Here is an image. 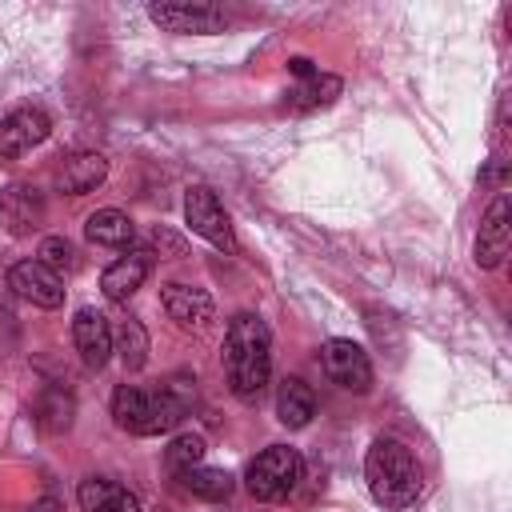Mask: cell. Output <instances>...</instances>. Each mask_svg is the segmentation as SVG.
Returning a JSON list of instances; mask_svg holds the SVG:
<instances>
[{"label": "cell", "instance_id": "7c38bea8", "mask_svg": "<svg viewBox=\"0 0 512 512\" xmlns=\"http://www.w3.org/2000/svg\"><path fill=\"white\" fill-rule=\"evenodd\" d=\"M148 16L164 32H220L224 28V8L216 4H188V0H160L148 8Z\"/></svg>", "mask_w": 512, "mask_h": 512}, {"label": "cell", "instance_id": "83f0119b", "mask_svg": "<svg viewBox=\"0 0 512 512\" xmlns=\"http://www.w3.org/2000/svg\"><path fill=\"white\" fill-rule=\"evenodd\" d=\"M160 512H172V508H160Z\"/></svg>", "mask_w": 512, "mask_h": 512}, {"label": "cell", "instance_id": "ba28073f", "mask_svg": "<svg viewBox=\"0 0 512 512\" xmlns=\"http://www.w3.org/2000/svg\"><path fill=\"white\" fill-rule=\"evenodd\" d=\"M508 244H512V200L508 192H500L484 220H480V236H476V264L480 268H500L504 256H508Z\"/></svg>", "mask_w": 512, "mask_h": 512}, {"label": "cell", "instance_id": "484cf974", "mask_svg": "<svg viewBox=\"0 0 512 512\" xmlns=\"http://www.w3.org/2000/svg\"><path fill=\"white\" fill-rule=\"evenodd\" d=\"M480 184H504V160H492V168L480 172Z\"/></svg>", "mask_w": 512, "mask_h": 512}, {"label": "cell", "instance_id": "2e32d148", "mask_svg": "<svg viewBox=\"0 0 512 512\" xmlns=\"http://www.w3.org/2000/svg\"><path fill=\"white\" fill-rule=\"evenodd\" d=\"M276 416L284 428H304L316 416V396L300 376H284L276 388Z\"/></svg>", "mask_w": 512, "mask_h": 512}, {"label": "cell", "instance_id": "6da1fadb", "mask_svg": "<svg viewBox=\"0 0 512 512\" xmlns=\"http://www.w3.org/2000/svg\"><path fill=\"white\" fill-rule=\"evenodd\" d=\"M196 400V380L192 376H172L160 392H144L136 384H120L112 392V420L116 428L132 436H160L172 432Z\"/></svg>", "mask_w": 512, "mask_h": 512}, {"label": "cell", "instance_id": "4fadbf2b", "mask_svg": "<svg viewBox=\"0 0 512 512\" xmlns=\"http://www.w3.org/2000/svg\"><path fill=\"white\" fill-rule=\"evenodd\" d=\"M72 344L88 368H104L112 356V324L96 308H80L72 320Z\"/></svg>", "mask_w": 512, "mask_h": 512}, {"label": "cell", "instance_id": "9a60e30c", "mask_svg": "<svg viewBox=\"0 0 512 512\" xmlns=\"http://www.w3.org/2000/svg\"><path fill=\"white\" fill-rule=\"evenodd\" d=\"M76 496H80V508H84V512H140V500H136L124 484L104 480V476L80 480Z\"/></svg>", "mask_w": 512, "mask_h": 512}, {"label": "cell", "instance_id": "5b68a950", "mask_svg": "<svg viewBox=\"0 0 512 512\" xmlns=\"http://www.w3.org/2000/svg\"><path fill=\"white\" fill-rule=\"evenodd\" d=\"M184 220H188V228H192L196 236H204L212 248L236 252L232 220H228V212L220 208V200H216V192H212L208 184H192V188L184 192Z\"/></svg>", "mask_w": 512, "mask_h": 512}, {"label": "cell", "instance_id": "e0dca14e", "mask_svg": "<svg viewBox=\"0 0 512 512\" xmlns=\"http://www.w3.org/2000/svg\"><path fill=\"white\" fill-rule=\"evenodd\" d=\"M340 76H328V72H316L308 80H300L296 88L284 92V108L288 112H316V108H328L336 96H340Z\"/></svg>", "mask_w": 512, "mask_h": 512}, {"label": "cell", "instance_id": "cb8c5ba5", "mask_svg": "<svg viewBox=\"0 0 512 512\" xmlns=\"http://www.w3.org/2000/svg\"><path fill=\"white\" fill-rule=\"evenodd\" d=\"M40 264H48L56 276H64V272H76L80 268V252L64 236H44L40 240Z\"/></svg>", "mask_w": 512, "mask_h": 512}, {"label": "cell", "instance_id": "d6986e66", "mask_svg": "<svg viewBox=\"0 0 512 512\" xmlns=\"http://www.w3.org/2000/svg\"><path fill=\"white\" fill-rule=\"evenodd\" d=\"M104 176H108V160H104L100 152H76V156H68L64 168H60V188H64L68 196H84V192H92Z\"/></svg>", "mask_w": 512, "mask_h": 512}, {"label": "cell", "instance_id": "ac0fdd59", "mask_svg": "<svg viewBox=\"0 0 512 512\" xmlns=\"http://www.w3.org/2000/svg\"><path fill=\"white\" fill-rule=\"evenodd\" d=\"M84 236L92 244H100V248H128L132 236H136V224L120 208H100V212H92L84 220Z\"/></svg>", "mask_w": 512, "mask_h": 512}, {"label": "cell", "instance_id": "8992f818", "mask_svg": "<svg viewBox=\"0 0 512 512\" xmlns=\"http://www.w3.org/2000/svg\"><path fill=\"white\" fill-rule=\"evenodd\" d=\"M320 364H324L328 380L340 384L344 392L364 396V392L372 388V360H368V352H364L360 344L344 340V336L324 340V348H320Z\"/></svg>", "mask_w": 512, "mask_h": 512}, {"label": "cell", "instance_id": "7402d4cb", "mask_svg": "<svg viewBox=\"0 0 512 512\" xmlns=\"http://www.w3.org/2000/svg\"><path fill=\"white\" fill-rule=\"evenodd\" d=\"M184 488L192 492V496H200V500H212V504H220V500H228L232 496V476L224 472V468H188L184 472Z\"/></svg>", "mask_w": 512, "mask_h": 512}, {"label": "cell", "instance_id": "4316f807", "mask_svg": "<svg viewBox=\"0 0 512 512\" xmlns=\"http://www.w3.org/2000/svg\"><path fill=\"white\" fill-rule=\"evenodd\" d=\"M28 512H60V504H56V496H40V500H36Z\"/></svg>", "mask_w": 512, "mask_h": 512}, {"label": "cell", "instance_id": "277c9868", "mask_svg": "<svg viewBox=\"0 0 512 512\" xmlns=\"http://www.w3.org/2000/svg\"><path fill=\"white\" fill-rule=\"evenodd\" d=\"M300 472H304L300 452L288 448V444H272V448H264L256 460H248L244 488H248L256 500L272 504V500H284V496L300 484Z\"/></svg>", "mask_w": 512, "mask_h": 512}, {"label": "cell", "instance_id": "52a82bcc", "mask_svg": "<svg viewBox=\"0 0 512 512\" xmlns=\"http://www.w3.org/2000/svg\"><path fill=\"white\" fill-rule=\"evenodd\" d=\"M160 304L168 312V320L184 332H208L212 320H216V304L204 288H192V284H164L160 288Z\"/></svg>", "mask_w": 512, "mask_h": 512}, {"label": "cell", "instance_id": "d4e9b609", "mask_svg": "<svg viewBox=\"0 0 512 512\" xmlns=\"http://www.w3.org/2000/svg\"><path fill=\"white\" fill-rule=\"evenodd\" d=\"M288 72H292L296 80H308V76H316V68H312V60H308V56H292V60H288Z\"/></svg>", "mask_w": 512, "mask_h": 512}, {"label": "cell", "instance_id": "603a6c76", "mask_svg": "<svg viewBox=\"0 0 512 512\" xmlns=\"http://www.w3.org/2000/svg\"><path fill=\"white\" fill-rule=\"evenodd\" d=\"M204 436H196V432H184V436H176L172 444H168V452H164V460H168V468L172 472H188V468H200L204 464Z\"/></svg>", "mask_w": 512, "mask_h": 512}, {"label": "cell", "instance_id": "5bb4252c", "mask_svg": "<svg viewBox=\"0 0 512 512\" xmlns=\"http://www.w3.org/2000/svg\"><path fill=\"white\" fill-rule=\"evenodd\" d=\"M148 272H152V248H132L128 256H120L116 264H108L104 268V276H100V292L108 296V300H128L144 280H148Z\"/></svg>", "mask_w": 512, "mask_h": 512}, {"label": "cell", "instance_id": "30bf717a", "mask_svg": "<svg viewBox=\"0 0 512 512\" xmlns=\"http://www.w3.org/2000/svg\"><path fill=\"white\" fill-rule=\"evenodd\" d=\"M8 284L16 288V296H24L36 308H60L64 304V276H56L40 260H16L8 268Z\"/></svg>", "mask_w": 512, "mask_h": 512}, {"label": "cell", "instance_id": "8fae6325", "mask_svg": "<svg viewBox=\"0 0 512 512\" xmlns=\"http://www.w3.org/2000/svg\"><path fill=\"white\" fill-rule=\"evenodd\" d=\"M48 132H52V120H48L44 108H32V104H28V108H16V112H8V116L0 120V156H4V160H16V156H24L28 148L44 144Z\"/></svg>", "mask_w": 512, "mask_h": 512}, {"label": "cell", "instance_id": "ffe728a7", "mask_svg": "<svg viewBox=\"0 0 512 512\" xmlns=\"http://www.w3.org/2000/svg\"><path fill=\"white\" fill-rule=\"evenodd\" d=\"M112 352H120L128 372H140L148 364V332H144V324L132 320V316L120 320V328L112 332Z\"/></svg>", "mask_w": 512, "mask_h": 512}, {"label": "cell", "instance_id": "9c48e42d", "mask_svg": "<svg viewBox=\"0 0 512 512\" xmlns=\"http://www.w3.org/2000/svg\"><path fill=\"white\" fill-rule=\"evenodd\" d=\"M44 196L32 184H8L0 188V224L8 236H32L44 228Z\"/></svg>", "mask_w": 512, "mask_h": 512}, {"label": "cell", "instance_id": "44dd1931", "mask_svg": "<svg viewBox=\"0 0 512 512\" xmlns=\"http://www.w3.org/2000/svg\"><path fill=\"white\" fill-rule=\"evenodd\" d=\"M72 416H76V400L64 388H44L40 392V400H36V424L44 432H68Z\"/></svg>", "mask_w": 512, "mask_h": 512}, {"label": "cell", "instance_id": "3957f363", "mask_svg": "<svg viewBox=\"0 0 512 512\" xmlns=\"http://www.w3.org/2000/svg\"><path fill=\"white\" fill-rule=\"evenodd\" d=\"M364 480H368L372 500L384 508H408L424 488V472H420L412 448L392 436L372 440V448L364 456Z\"/></svg>", "mask_w": 512, "mask_h": 512}, {"label": "cell", "instance_id": "7a4b0ae2", "mask_svg": "<svg viewBox=\"0 0 512 512\" xmlns=\"http://www.w3.org/2000/svg\"><path fill=\"white\" fill-rule=\"evenodd\" d=\"M224 372L240 400H256L272 376V332L256 312H236L224 332Z\"/></svg>", "mask_w": 512, "mask_h": 512}]
</instances>
